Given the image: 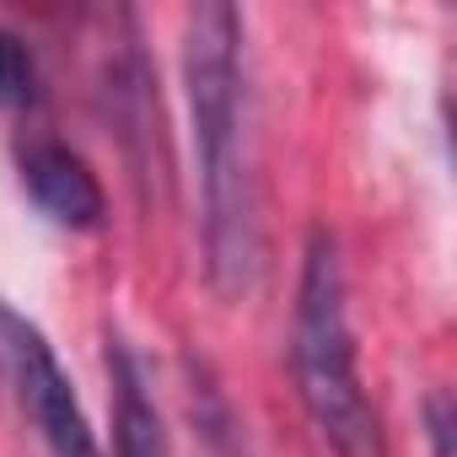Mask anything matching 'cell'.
Listing matches in <instances>:
<instances>
[{"label":"cell","instance_id":"cell-1","mask_svg":"<svg viewBox=\"0 0 457 457\" xmlns=\"http://www.w3.org/2000/svg\"><path fill=\"white\" fill-rule=\"evenodd\" d=\"M183 87H188L199 194H204V270L220 296H243L259 275V194L248 151L243 17L232 6L210 0L188 17Z\"/></svg>","mask_w":457,"mask_h":457},{"label":"cell","instance_id":"cell-2","mask_svg":"<svg viewBox=\"0 0 457 457\" xmlns=\"http://www.w3.org/2000/svg\"><path fill=\"white\" fill-rule=\"evenodd\" d=\"M291 366L302 403L334 457H387L382 420L371 409V393L355 371V334L345 307V264L328 232L307 237L302 286H296V318H291Z\"/></svg>","mask_w":457,"mask_h":457},{"label":"cell","instance_id":"cell-3","mask_svg":"<svg viewBox=\"0 0 457 457\" xmlns=\"http://www.w3.org/2000/svg\"><path fill=\"white\" fill-rule=\"evenodd\" d=\"M0 355H6V371H12V387H17V403L28 409L33 430L44 436V446L54 457H103L97 446V430L65 377V366L54 361L49 339L17 318L12 307H0Z\"/></svg>","mask_w":457,"mask_h":457},{"label":"cell","instance_id":"cell-4","mask_svg":"<svg viewBox=\"0 0 457 457\" xmlns=\"http://www.w3.org/2000/svg\"><path fill=\"white\" fill-rule=\"evenodd\" d=\"M22 183L33 194V204L54 220V226H71V232H92L103 220V183L97 172L71 151V145H33L22 156Z\"/></svg>","mask_w":457,"mask_h":457},{"label":"cell","instance_id":"cell-5","mask_svg":"<svg viewBox=\"0 0 457 457\" xmlns=\"http://www.w3.org/2000/svg\"><path fill=\"white\" fill-rule=\"evenodd\" d=\"M108 371H113V393H119V409H113V441H119V457H167V430H162V414L145 393V371L140 361L129 355L124 339L108 345Z\"/></svg>","mask_w":457,"mask_h":457},{"label":"cell","instance_id":"cell-6","mask_svg":"<svg viewBox=\"0 0 457 457\" xmlns=\"http://www.w3.org/2000/svg\"><path fill=\"white\" fill-rule=\"evenodd\" d=\"M33 97V54L17 33L0 28V108H22Z\"/></svg>","mask_w":457,"mask_h":457},{"label":"cell","instance_id":"cell-7","mask_svg":"<svg viewBox=\"0 0 457 457\" xmlns=\"http://www.w3.org/2000/svg\"><path fill=\"white\" fill-rule=\"evenodd\" d=\"M425 430H430L436 457H452V393H446V387H436V393L425 398Z\"/></svg>","mask_w":457,"mask_h":457}]
</instances>
